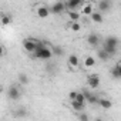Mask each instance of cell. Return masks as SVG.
<instances>
[{"label":"cell","instance_id":"17","mask_svg":"<svg viewBox=\"0 0 121 121\" xmlns=\"http://www.w3.org/2000/svg\"><path fill=\"white\" fill-rule=\"evenodd\" d=\"M71 107H73L76 111H83V110H84V103L77 101V100H73V101H71Z\"/></svg>","mask_w":121,"mask_h":121},{"label":"cell","instance_id":"20","mask_svg":"<svg viewBox=\"0 0 121 121\" xmlns=\"http://www.w3.org/2000/svg\"><path fill=\"white\" fill-rule=\"evenodd\" d=\"M19 81H20V84H23V86H26V84L29 83V77H27V74H24V73H22V74H19Z\"/></svg>","mask_w":121,"mask_h":121},{"label":"cell","instance_id":"24","mask_svg":"<svg viewBox=\"0 0 121 121\" xmlns=\"http://www.w3.org/2000/svg\"><path fill=\"white\" fill-rule=\"evenodd\" d=\"M70 29H71L73 31H78V30L81 29V26H80V23H78V22H73V24L70 26Z\"/></svg>","mask_w":121,"mask_h":121},{"label":"cell","instance_id":"12","mask_svg":"<svg viewBox=\"0 0 121 121\" xmlns=\"http://www.w3.org/2000/svg\"><path fill=\"white\" fill-rule=\"evenodd\" d=\"M90 17H91V20H93L94 23H98V24H101V23L104 22V17H103V13H101L100 10H98V12H93Z\"/></svg>","mask_w":121,"mask_h":121},{"label":"cell","instance_id":"19","mask_svg":"<svg viewBox=\"0 0 121 121\" xmlns=\"http://www.w3.org/2000/svg\"><path fill=\"white\" fill-rule=\"evenodd\" d=\"M67 12H69V17L73 22H78L80 20V13H77L76 10H67Z\"/></svg>","mask_w":121,"mask_h":121},{"label":"cell","instance_id":"27","mask_svg":"<svg viewBox=\"0 0 121 121\" xmlns=\"http://www.w3.org/2000/svg\"><path fill=\"white\" fill-rule=\"evenodd\" d=\"M16 115H17V117H26V110H24V108H20V110L16 112Z\"/></svg>","mask_w":121,"mask_h":121},{"label":"cell","instance_id":"9","mask_svg":"<svg viewBox=\"0 0 121 121\" xmlns=\"http://www.w3.org/2000/svg\"><path fill=\"white\" fill-rule=\"evenodd\" d=\"M87 84L91 87V88H98L100 87V78L97 74H91L87 77Z\"/></svg>","mask_w":121,"mask_h":121},{"label":"cell","instance_id":"21","mask_svg":"<svg viewBox=\"0 0 121 121\" xmlns=\"http://www.w3.org/2000/svg\"><path fill=\"white\" fill-rule=\"evenodd\" d=\"M111 76H112V78H117V80H118V78H121V77H120V71H118V67H117V64H115V66L111 69Z\"/></svg>","mask_w":121,"mask_h":121},{"label":"cell","instance_id":"30","mask_svg":"<svg viewBox=\"0 0 121 121\" xmlns=\"http://www.w3.org/2000/svg\"><path fill=\"white\" fill-rule=\"evenodd\" d=\"M117 67H118V71H120V77H121V63H118V64H117Z\"/></svg>","mask_w":121,"mask_h":121},{"label":"cell","instance_id":"22","mask_svg":"<svg viewBox=\"0 0 121 121\" xmlns=\"http://www.w3.org/2000/svg\"><path fill=\"white\" fill-rule=\"evenodd\" d=\"M2 23H3V26L10 24V23H12V16H9V14H3V17H2Z\"/></svg>","mask_w":121,"mask_h":121},{"label":"cell","instance_id":"3","mask_svg":"<svg viewBox=\"0 0 121 121\" xmlns=\"http://www.w3.org/2000/svg\"><path fill=\"white\" fill-rule=\"evenodd\" d=\"M37 46H39V40H36V39H26V40H23V48L26 51H29V53H34Z\"/></svg>","mask_w":121,"mask_h":121},{"label":"cell","instance_id":"26","mask_svg":"<svg viewBox=\"0 0 121 121\" xmlns=\"http://www.w3.org/2000/svg\"><path fill=\"white\" fill-rule=\"evenodd\" d=\"M78 120H80V121H88V120H90V117H88L87 114H84V112H81V111H80V114H78Z\"/></svg>","mask_w":121,"mask_h":121},{"label":"cell","instance_id":"10","mask_svg":"<svg viewBox=\"0 0 121 121\" xmlns=\"http://www.w3.org/2000/svg\"><path fill=\"white\" fill-rule=\"evenodd\" d=\"M50 13H51V10H50V7H47V6H39V7H37V16H39L40 19H47Z\"/></svg>","mask_w":121,"mask_h":121},{"label":"cell","instance_id":"7","mask_svg":"<svg viewBox=\"0 0 121 121\" xmlns=\"http://www.w3.org/2000/svg\"><path fill=\"white\" fill-rule=\"evenodd\" d=\"M87 43H88L91 47H97V46L101 43V39H100V36H98V34L91 33V34H88V36H87Z\"/></svg>","mask_w":121,"mask_h":121},{"label":"cell","instance_id":"23","mask_svg":"<svg viewBox=\"0 0 121 121\" xmlns=\"http://www.w3.org/2000/svg\"><path fill=\"white\" fill-rule=\"evenodd\" d=\"M53 53H54L56 56H60V57L64 54V51H63V48H61V47H54V48H53Z\"/></svg>","mask_w":121,"mask_h":121},{"label":"cell","instance_id":"2","mask_svg":"<svg viewBox=\"0 0 121 121\" xmlns=\"http://www.w3.org/2000/svg\"><path fill=\"white\" fill-rule=\"evenodd\" d=\"M118 44H120V40L114 36H108L104 39V43H103V48L110 54V56H114L118 50Z\"/></svg>","mask_w":121,"mask_h":121},{"label":"cell","instance_id":"4","mask_svg":"<svg viewBox=\"0 0 121 121\" xmlns=\"http://www.w3.org/2000/svg\"><path fill=\"white\" fill-rule=\"evenodd\" d=\"M50 10H51L53 14H61L64 10H67V6H66V3H63V2H57V3H54V4L50 7Z\"/></svg>","mask_w":121,"mask_h":121},{"label":"cell","instance_id":"5","mask_svg":"<svg viewBox=\"0 0 121 121\" xmlns=\"http://www.w3.org/2000/svg\"><path fill=\"white\" fill-rule=\"evenodd\" d=\"M66 6H67V10H77L84 6V0H67Z\"/></svg>","mask_w":121,"mask_h":121},{"label":"cell","instance_id":"18","mask_svg":"<svg viewBox=\"0 0 121 121\" xmlns=\"http://www.w3.org/2000/svg\"><path fill=\"white\" fill-rule=\"evenodd\" d=\"M84 66L86 67H94L95 66V58L91 57V56H87L86 60H84Z\"/></svg>","mask_w":121,"mask_h":121},{"label":"cell","instance_id":"15","mask_svg":"<svg viewBox=\"0 0 121 121\" xmlns=\"http://www.w3.org/2000/svg\"><path fill=\"white\" fill-rule=\"evenodd\" d=\"M98 104H100L104 110H110V108L112 107V103H111L110 100H107V98H100V100H98Z\"/></svg>","mask_w":121,"mask_h":121},{"label":"cell","instance_id":"11","mask_svg":"<svg viewBox=\"0 0 121 121\" xmlns=\"http://www.w3.org/2000/svg\"><path fill=\"white\" fill-rule=\"evenodd\" d=\"M84 93V95H86V101H88L90 104H98V97L95 95V94H91L90 91H87V90H84L83 91Z\"/></svg>","mask_w":121,"mask_h":121},{"label":"cell","instance_id":"25","mask_svg":"<svg viewBox=\"0 0 121 121\" xmlns=\"http://www.w3.org/2000/svg\"><path fill=\"white\" fill-rule=\"evenodd\" d=\"M76 100H77V101H81V103H86V95H84V93H83V91H81V93L78 91V93H77Z\"/></svg>","mask_w":121,"mask_h":121},{"label":"cell","instance_id":"1","mask_svg":"<svg viewBox=\"0 0 121 121\" xmlns=\"http://www.w3.org/2000/svg\"><path fill=\"white\" fill-rule=\"evenodd\" d=\"M53 54H54V53H53V48H50L46 43L39 41V46H37V48H36V51H34V57H36V58L48 60V58H51Z\"/></svg>","mask_w":121,"mask_h":121},{"label":"cell","instance_id":"16","mask_svg":"<svg viewBox=\"0 0 121 121\" xmlns=\"http://www.w3.org/2000/svg\"><path fill=\"white\" fill-rule=\"evenodd\" d=\"M81 13H83L84 16H91V13H93V6H91V3L84 4L83 9H81Z\"/></svg>","mask_w":121,"mask_h":121},{"label":"cell","instance_id":"6","mask_svg":"<svg viewBox=\"0 0 121 121\" xmlns=\"http://www.w3.org/2000/svg\"><path fill=\"white\" fill-rule=\"evenodd\" d=\"M20 94H22V93H20V90H19L16 86H10L9 90H7V97H9L10 100H14V101L19 100V98H20Z\"/></svg>","mask_w":121,"mask_h":121},{"label":"cell","instance_id":"13","mask_svg":"<svg viewBox=\"0 0 121 121\" xmlns=\"http://www.w3.org/2000/svg\"><path fill=\"white\" fill-rule=\"evenodd\" d=\"M78 64H80L78 57L76 54H70L69 56V66H71L73 69H76V67H78Z\"/></svg>","mask_w":121,"mask_h":121},{"label":"cell","instance_id":"8","mask_svg":"<svg viewBox=\"0 0 121 121\" xmlns=\"http://www.w3.org/2000/svg\"><path fill=\"white\" fill-rule=\"evenodd\" d=\"M97 7H98V10L101 13H105V12H108L112 7V3H111V0H100Z\"/></svg>","mask_w":121,"mask_h":121},{"label":"cell","instance_id":"14","mask_svg":"<svg viewBox=\"0 0 121 121\" xmlns=\"http://www.w3.org/2000/svg\"><path fill=\"white\" fill-rule=\"evenodd\" d=\"M97 57L101 60V61H107V60H108L111 56H110V54H108L104 48H101V50H98V51H97Z\"/></svg>","mask_w":121,"mask_h":121},{"label":"cell","instance_id":"28","mask_svg":"<svg viewBox=\"0 0 121 121\" xmlns=\"http://www.w3.org/2000/svg\"><path fill=\"white\" fill-rule=\"evenodd\" d=\"M77 93H78V91H71V93L69 94V98H70L71 101H73V100H76V97H77Z\"/></svg>","mask_w":121,"mask_h":121},{"label":"cell","instance_id":"29","mask_svg":"<svg viewBox=\"0 0 121 121\" xmlns=\"http://www.w3.org/2000/svg\"><path fill=\"white\" fill-rule=\"evenodd\" d=\"M46 70H47V71H48V73H51V71H53V70H54V66H53V63H50V64H48V66H47V69H46Z\"/></svg>","mask_w":121,"mask_h":121}]
</instances>
